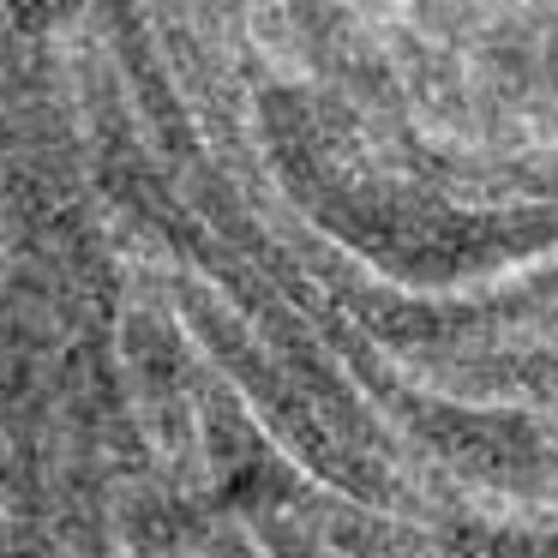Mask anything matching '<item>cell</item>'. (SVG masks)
Segmentation results:
<instances>
[{"label":"cell","mask_w":558,"mask_h":558,"mask_svg":"<svg viewBox=\"0 0 558 558\" xmlns=\"http://www.w3.org/2000/svg\"><path fill=\"white\" fill-rule=\"evenodd\" d=\"M217 558H270V553H258V541L241 529V522H229V529L217 534Z\"/></svg>","instance_id":"obj_1"}]
</instances>
